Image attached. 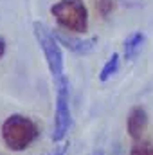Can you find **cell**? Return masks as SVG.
<instances>
[{"instance_id": "6da1fadb", "label": "cell", "mask_w": 153, "mask_h": 155, "mask_svg": "<svg viewBox=\"0 0 153 155\" xmlns=\"http://www.w3.org/2000/svg\"><path fill=\"white\" fill-rule=\"evenodd\" d=\"M0 135L4 144L11 152H24L40 137V126L36 121L22 114H11L4 119L0 126Z\"/></svg>"}, {"instance_id": "7a4b0ae2", "label": "cell", "mask_w": 153, "mask_h": 155, "mask_svg": "<svg viewBox=\"0 0 153 155\" xmlns=\"http://www.w3.org/2000/svg\"><path fill=\"white\" fill-rule=\"evenodd\" d=\"M33 33H34V38H36L40 49H41V52L45 56V61H47L49 72L52 76V81L56 85L61 79H65V69H63L65 60H63L61 45L56 40L52 29H49L43 22H34L33 24Z\"/></svg>"}, {"instance_id": "3957f363", "label": "cell", "mask_w": 153, "mask_h": 155, "mask_svg": "<svg viewBox=\"0 0 153 155\" xmlns=\"http://www.w3.org/2000/svg\"><path fill=\"white\" fill-rule=\"evenodd\" d=\"M50 15L67 33L85 35L88 31V9L83 0H60L50 5Z\"/></svg>"}, {"instance_id": "277c9868", "label": "cell", "mask_w": 153, "mask_h": 155, "mask_svg": "<svg viewBox=\"0 0 153 155\" xmlns=\"http://www.w3.org/2000/svg\"><path fill=\"white\" fill-rule=\"evenodd\" d=\"M72 124V114H70V88L67 78L56 83V110H54V128L50 134L52 143L60 144L65 141L67 132Z\"/></svg>"}, {"instance_id": "5b68a950", "label": "cell", "mask_w": 153, "mask_h": 155, "mask_svg": "<svg viewBox=\"0 0 153 155\" xmlns=\"http://www.w3.org/2000/svg\"><path fill=\"white\" fill-rule=\"evenodd\" d=\"M148 112L144 107L141 105H135L130 112H128V117H126V132L130 135V139H133L135 143L141 141L142 134L146 132V126H148Z\"/></svg>"}, {"instance_id": "8992f818", "label": "cell", "mask_w": 153, "mask_h": 155, "mask_svg": "<svg viewBox=\"0 0 153 155\" xmlns=\"http://www.w3.org/2000/svg\"><path fill=\"white\" fill-rule=\"evenodd\" d=\"M56 40L60 41V45H63L65 49H69L70 52H74L77 56H83V54H88L94 51V47L97 45V38H86V40H81V38H76L72 35H67L63 31H52Z\"/></svg>"}, {"instance_id": "52a82bcc", "label": "cell", "mask_w": 153, "mask_h": 155, "mask_svg": "<svg viewBox=\"0 0 153 155\" xmlns=\"http://www.w3.org/2000/svg\"><path fill=\"white\" fill-rule=\"evenodd\" d=\"M144 41H146V35L142 31L132 33L128 38L124 40V45H122V56H124V60L126 61H133L141 54Z\"/></svg>"}, {"instance_id": "ba28073f", "label": "cell", "mask_w": 153, "mask_h": 155, "mask_svg": "<svg viewBox=\"0 0 153 155\" xmlns=\"http://www.w3.org/2000/svg\"><path fill=\"white\" fill-rule=\"evenodd\" d=\"M119 63H121L119 52H112V56L106 60V63L103 65V69H101V72H99V81H103V83L108 81V79L119 71Z\"/></svg>"}, {"instance_id": "9c48e42d", "label": "cell", "mask_w": 153, "mask_h": 155, "mask_svg": "<svg viewBox=\"0 0 153 155\" xmlns=\"http://www.w3.org/2000/svg\"><path fill=\"white\" fill-rule=\"evenodd\" d=\"M130 155H153V143L148 141H139L132 146Z\"/></svg>"}, {"instance_id": "30bf717a", "label": "cell", "mask_w": 153, "mask_h": 155, "mask_svg": "<svg viewBox=\"0 0 153 155\" xmlns=\"http://www.w3.org/2000/svg\"><path fill=\"white\" fill-rule=\"evenodd\" d=\"M114 7H115V0H96V11L103 18H106L114 11Z\"/></svg>"}, {"instance_id": "8fae6325", "label": "cell", "mask_w": 153, "mask_h": 155, "mask_svg": "<svg viewBox=\"0 0 153 155\" xmlns=\"http://www.w3.org/2000/svg\"><path fill=\"white\" fill-rule=\"evenodd\" d=\"M67 152H69V143H63V144H60L58 148H54L49 155H67Z\"/></svg>"}, {"instance_id": "7c38bea8", "label": "cell", "mask_w": 153, "mask_h": 155, "mask_svg": "<svg viewBox=\"0 0 153 155\" xmlns=\"http://www.w3.org/2000/svg\"><path fill=\"white\" fill-rule=\"evenodd\" d=\"M108 155H122V146H121V143L117 141L112 144V148H110V153Z\"/></svg>"}, {"instance_id": "4fadbf2b", "label": "cell", "mask_w": 153, "mask_h": 155, "mask_svg": "<svg viewBox=\"0 0 153 155\" xmlns=\"http://www.w3.org/2000/svg\"><path fill=\"white\" fill-rule=\"evenodd\" d=\"M4 54H5V40L0 36V58H2Z\"/></svg>"}, {"instance_id": "5bb4252c", "label": "cell", "mask_w": 153, "mask_h": 155, "mask_svg": "<svg viewBox=\"0 0 153 155\" xmlns=\"http://www.w3.org/2000/svg\"><path fill=\"white\" fill-rule=\"evenodd\" d=\"M90 155H105V150L103 148H97V150H94Z\"/></svg>"}]
</instances>
